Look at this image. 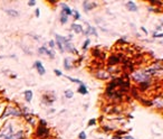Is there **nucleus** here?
Segmentation results:
<instances>
[{"label": "nucleus", "instance_id": "f257e3e1", "mask_svg": "<svg viewBox=\"0 0 163 139\" xmlns=\"http://www.w3.org/2000/svg\"><path fill=\"white\" fill-rule=\"evenodd\" d=\"M14 127L10 122L6 124L5 128L0 131V139H14Z\"/></svg>", "mask_w": 163, "mask_h": 139}, {"label": "nucleus", "instance_id": "f03ea898", "mask_svg": "<svg viewBox=\"0 0 163 139\" xmlns=\"http://www.w3.org/2000/svg\"><path fill=\"white\" fill-rule=\"evenodd\" d=\"M133 79L140 83H145L150 81V74L146 71H144V72H135L133 73Z\"/></svg>", "mask_w": 163, "mask_h": 139}, {"label": "nucleus", "instance_id": "7ed1b4c3", "mask_svg": "<svg viewBox=\"0 0 163 139\" xmlns=\"http://www.w3.org/2000/svg\"><path fill=\"white\" fill-rule=\"evenodd\" d=\"M37 136L39 138H45L48 136V129H47V124L45 120H40V124L37 129Z\"/></svg>", "mask_w": 163, "mask_h": 139}, {"label": "nucleus", "instance_id": "20e7f679", "mask_svg": "<svg viewBox=\"0 0 163 139\" xmlns=\"http://www.w3.org/2000/svg\"><path fill=\"white\" fill-rule=\"evenodd\" d=\"M35 67L37 68V71H38V73L40 74V75H44L45 74V67L43 66V64H41L40 61H37V62H35Z\"/></svg>", "mask_w": 163, "mask_h": 139}, {"label": "nucleus", "instance_id": "39448f33", "mask_svg": "<svg viewBox=\"0 0 163 139\" xmlns=\"http://www.w3.org/2000/svg\"><path fill=\"white\" fill-rule=\"evenodd\" d=\"M38 52H39L40 54H43V53H45V54H47V55L50 57V58H54V57H55V56H54V53H53V52H50L49 49H47V47H46V46L40 47V48L38 49Z\"/></svg>", "mask_w": 163, "mask_h": 139}, {"label": "nucleus", "instance_id": "423d86ee", "mask_svg": "<svg viewBox=\"0 0 163 139\" xmlns=\"http://www.w3.org/2000/svg\"><path fill=\"white\" fill-rule=\"evenodd\" d=\"M61 7H63V14L66 15L67 17L73 14V10H71V8H69L66 4H61Z\"/></svg>", "mask_w": 163, "mask_h": 139}, {"label": "nucleus", "instance_id": "0eeeda50", "mask_svg": "<svg viewBox=\"0 0 163 139\" xmlns=\"http://www.w3.org/2000/svg\"><path fill=\"white\" fill-rule=\"evenodd\" d=\"M71 29L77 33V34H81V33H84V29H83V27L81 25H77V24H73L71 25Z\"/></svg>", "mask_w": 163, "mask_h": 139}, {"label": "nucleus", "instance_id": "6e6552de", "mask_svg": "<svg viewBox=\"0 0 163 139\" xmlns=\"http://www.w3.org/2000/svg\"><path fill=\"white\" fill-rule=\"evenodd\" d=\"M84 8H85V10L88 11L91 10V9H93L94 7H96V4H94V2H88V1H84Z\"/></svg>", "mask_w": 163, "mask_h": 139}, {"label": "nucleus", "instance_id": "1a4fd4ad", "mask_svg": "<svg viewBox=\"0 0 163 139\" xmlns=\"http://www.w3.org/2000/svg\"><path fill=\"white\" fill-rule=\"evenodd\" d=\"M120 62V57L115 56V55H112V56L108 58V64L110 65H114V64H117Z\"/></svg>", "mask_w": 163, "mask_h": 139}, {"label": "nucleus", "instance_id": "9d476101", "mask_svg": "<svg viewBox=\"0 0 163 139\" xmlns=\"http://www.w3.org/2000/svg\"><path fill=\"white\" fill-rule=\"evenodd\" d=\"M126 7H128V10L131 11H138V6L135 5L133 1H128V4H126Z\"/></svg>", "mask_w": 163, "mask_h": 139}, {"label": "nucleus", "instance_id": "9b49d317", "mask_svg": "<svg viewBox=\"0 0 163 139\" xmlns=\"http://www.w3.org/2000/svg\"><path fill=\"white\" fill-rule=\"evenodd\" d=\"M5 11L7 15L11 16V17H18V16H19V12L14 10V9H5Z\"/></svg>", "mask_w": 163, "mask_h": 139}, {"label": "nucleus", "instance_id": "f8f14e48", "mask_svg": "<svg viewBox=\"0 0 163 139\" xmlns=\"http://www.w3.org/2000/svg\"><path fill=\"white\" fill-rule=\"evenodd\" d=\"M78 92L81 93V94H87V93H88V91H87V88H86V85H85L84 83H82V84H79V88H78Z\"/></svg>", "mask_w": 163, "mask_h": 139}, {"label": "nucleus", "instance_id": "ddd939ff", "mask_svg": "<svg viewBox=\"0 0 163 139\" xmlns=\"http://www.w3.org/2000/svg\"><path fill=\"white\" fill-rule=\"evenodd\" d=\"M25 99L28 101V102H30L31 99H32V91L31 90H27L25 92Z\"/></svg>", "mask_w": 163, "mask_h": 139}, {"label": "nucleus", "instance_id": "4468645a", "mask_svg": "<svg viewBox=\"0 0 163 139\" xmlns=\"http://www.w3.org/2000/svg\"><path fill=\"white\" fill-rule=\"evenodd\" d=\"M84 34H86V35H88V34H93L94 36H97V33H96V31H95V28L92 27V26H88V31H84Z\"/></svg>", "mask_w": 163, "mask_h": 139}, {"label": "nucleus", "instance_id": "2eb2a0df", "mask_svg": "<svg viewBox=\"0 0 163 139\" xmlns=\"http://www.w3.org/2000/svg\"><path fill=\"white\" fill-rule=\"evenodd\" d=\"M69 62H71V58H65L64 60V67L66 70H71V65L69 64Z\"/></svg>", "mask_w": 163, "mask_h": 139}, {"label": "nucleus", "instance_id": "dca6fc26", "mask_svg": "<svg viewBox=\"0 0 163 139\" xmlns=\"http://www.w3.org/2000/svg\"><path fill=\"white\" fill-rule=\"evenodd\" d=\"M65 97H66L67 99H71L74 97V93L71 92V91H69V90H66V91H65Z\"/></svg>", "mask_w": 163, "mask_h": 139}, {"label": "nucleus", "instance_id": "f3484780", "mask_svg": "<svg viewBox=\"0 0 163 139\" xmlns=\"http://www.w3.org/2000/svg\"><path fill=\"white\" fill-rule=\"evenodd\" d=\"M67 20H68V19H67V16H66V15H64V14L61 12V24H63V25H64V24H66V23H67Z\"/></svg>", "mask_w": 163, "mask_h": 139}, {"label": "nucleus", "instance_id": "a211bd4d", "mask_svg": "<svg viewBox=\"0 0 163 139\" xmlns=\"http://www.w3.org/2000/svg\"><path fill=\"white\" fill-rule=\"evenodd\" d=\"M67 79L71 80V82H74V83H78V84H82V83H83L81 80H78V79H74V77H71V76H67Z\"/></svg>", "mask_w": 163, "mask_h": 139}, {"label": "nucleus", "instance_id": "6ab92c4d", "mask_svg": "<svg viewBox=\"0 0 163 139\" xmlns=\"http://www.w3.org/2000/svg\"><path fill=\"white\" fill-rule=\"evenodd\" d=\"M57 45H58V48H59V51L63 53V52H64V47H63V44H61L59 41H57Z\"/></svg>", "mask_w": 163, "mask_h": 139}, {"label": "nucleus", "instance_id": "aec40b11", "mask_svg": "<svg viewBox=\"0 0 163 139\" xmlns=\"http://www.w3.org/2000/svg\"><path fill=\"white\" fill-rule=\"evenodd\" d=\"M88 44H89V39H86L85 43H84V45H83V49H86L87 46H88Z\"/></svg>", "mask_w": 163, "mask_h": 139}, {"label": "nucleus", "instance_id": "412c9836", "mask_svg": "<svg viewBox=\"0 0 163 139\" xmlns=\"http://www.w3.org/2000/svg\"><path fill=\"white\" fill-rule=\"evenodd\" d=\"M95 124H96V120H95V119H91V120L88 121V126H94Z\"/></svg>", "mask_w": 163, "mask_h": 139}, {"label": "nucleus", "instance_id": "4be33fe9", "mask_svg": "<svg viewBox=\"0 0 163 139\" xmlns=\"http://www.w3.org/2000/svg\"><path fill=\"white\" fill-rule=\"evenodd\" d=\"M79 139H86V135L84 131H82L81 134H79Z\"/></svg>", "mask_w": 163, "mask_h": 139}, {"label": "nucleus", "instance_id": "5701e85b", "mask_svg": "<svg viewBox=\"0 0 163 139\" xmlns=\"http://www.w3.org/2000/svg\"><path fill=\"white\" fill-rule=\"evenodd\" d=\"M73 14L75 15V19H79V14H78V12H77L76 10H74V11H73Z\"/></svg>", "mask_w": 163, "mask_h": 139}, {"label": "nucleus", "instance_id": "b1692460", "mask_svg": "<svg viewBox=\"0 0 163 139\" xmlns=\"http://www.w3.org/2000/svg\"><path fill=\"white\" fill-rule=\"evenodd\" d=\"M54 72H55V74H56V75H58V76H61V75H63V73H61L59 70H55Z\"/></svg>", "mask_w": 163, "mask_h": 139}, {"label": "nucleus", "instance_id": "393cba45", "mask_svg": "<svg viewBox=\"0 0 163 139\" xmlns=\"http://www.w3.org/2000/svg\"><path fill=\"white\" fill-rule=\"evenodd\" d=\"M35 15L37 16V17H39V15H40V10H39V9H36V11H35Z\"/></svg>", "mask_w": 163, "mask_h": 139}, {"label": "nucleus", "instance_id": "a878e982", "mask_svg": "<svg viewBox=\"0 0 163 139\" xmlns=\"http://www.w3.org/2000/svg\"><path fill=\"white\" fill-rule=\"evenodd\" d=\"M49 46H50V47H55V41H49Z\"/></svg>", "mask_w": 163, "mask_h": 139}, {"label": "nucleus", "instance_id": "bb28decb", "mask_svg": "<svg viewBox=\"0 0 163 139\" xmlns=\"http://www.w3.org/2000/svg\"><path fill=\"white\" fill-rule=\"evenodd\" d=\"M35 1H29V2H28V6H35Z\"/></svg>", "mask_w": 163, "mask_h": 139}, {"label": "nucleus", "instance_id": "cd10ccee", "mask_svg": "<svg viewBox=\"0 0 163 139\" xmlns=\"http://www.w3.org/2000/svg\"><path fill=\"white\" fill-rule=\"evenodd\" d=\"M125 139H134V138H133V137H131V136H126V137H125Z\"/></svg>", "mask_w": 163, "mask_h": 139}, {"label": "nucleus", "instance_id": "c85d7f7f", "mask_svg": "<svg viewBox=\"0 0 163 139\" xmlns=\"http://www.w3.org/2000/svg\"><path fill=\"white\" fill-rule=\"evenodd\" d=\"M113 139H121V137H116V136H115V137H114Z\"/></svg>", "mask_w": 163, "mask_h": 139}, {"label": "nucleus", "instance_id": "c756f323", "mask_svg": "<svg viewBox=\"0 0 163 139\" xmlns=\"http://www.w3.org/2000/svg\"><path fill=\"white\" fill-rule=\"evenodd\" d=\"M1 58H2V56H0V60H1Z\"/></svg>", "mask_w": 163, "mask_h": 139}, {"label": "nucleus", "instance_id": "7c9ffc66", "mask_svg": "<svg viewBox=\"0 0 163 139\" xmlns=\"http://www.w3.org/2000/svg\"><path fill=\"white\" fill-rule=\"evenodd\" d=\"M100 139H103V138H100Z\"/></svg>", "mask_w": 163, "mask_h": 139}]
</instances>
